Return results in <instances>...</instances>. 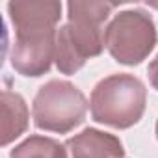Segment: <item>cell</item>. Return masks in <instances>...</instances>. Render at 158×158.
Here are the masks:
<instances>
[{
  "label": "cell",
  "mask_w": 158,
  "mask_h": 158,
  "mask_svg": "<svg viewBox=\"0 0 158 158\" xmlns=\"http://www.w3.org/2000/svg\"><path fill=\"white\" fill-rule=\"evenodd\" d=\"M6 8L15 32L10 47L11 67L15 73L28 78L47 74L54 61L58 35L56 26L61 19V2L15 0Z\"/></svg>",
  "instance_id": "cell-1"
},
{
  "label": "cell",
  "mask_w": 158,
  "mask_h": 158,
  "mask_svg": "<svg viewBox=\"0 0 158 158\" xmlns=\"http://www.w3.org/2000/svg\"><path fill=\"white\" fill-rule=\"evenodd\" d=\"M117 8L114 2H82L67 4V23L58 28L54 63L61 74L78 73L89 58L104 50V23Z\"/></svg>",
  "instance_id": "cell-2"
},
{
  "label": "cell",
  "mask_w": 158,
  "mask_h": 158,
  "mask_svg": "<svg viewBox=\"0 0 158 158\" xmlns=\"http://www.w3.org/2000/svg\"><path fill=\"white\" fill-rule=\"evenodd\" d=\"M145 84L128 73H117L102 78L89 97L91 119L117 130H127L139 123L145 114Z\"/></svg>",
  "instance_id": "cell-3"
},
{
  "label": "cell",
  "mask_w": 158,
  "mask_h": 158,
  "mask_svg": "<svg viewBox=\"0 0 158 158\" xmlns=\"http://www.w3.org/2000/svg\"><path fill=\"white\" fill-rule=\"evenodd\" d=\"M88 114L86 95L69 80H48L32 102L34 125L45 132L67 134L80 127Z\"/></svg>",
  "instance_id": "cell-4"
},
{
  "label": "cell",
  "mask_w": 158,
  "mask_h": 158,
  "mask_svg": "<svg viewBox=\"0 0 158 158\" xmlns=\"http://www.w3.org/2000/svg\"><path fill=\"white\" fill-rule=\"evenodd\" d=\"M158 43L156 24L141 8L119 11L104 30V47L121 65H139Z\"/></svg>",
  "instance_id": "cell-5"
},
{
  "label": "cell",
  "mask_w": 158,
  "mask_h": 158,
  "mask_svg": "<svg viewBox=\"0 0 158 158\" xmlns=\"http://www.w3.org/2000/svg\"><path fill=\"white\" fill-rule=\"evenodd\" d=\"M65 158H125L123 141L110 132L88 127L63 143Z\"/></svg>",
  "instance_id": "cell-6"
},
{
  "label": "cell",
  "mask_w": 158,
  "mask_h": 158,
  "mask_svg": "<svg viewBox=\"0 0 158 158\" xmlns=\"http://www.w3.org/2000/svg\"><path fill=\"white\" fill-rule=\"evenodd\" d=\"M28 104L17 91H2V145H10L28 128Z\"/></svg>",
  "instance_id": "cell-7"
},
{
  "label": "cell",
  "mask_w": 158,
  "mask_h": 158,
  "mask_svg": "<svg viewBox=\"0 0 158 158\" xmlns=\"http://www.w3.org/2000/svg\"><path fill=\"white\" fill-rule=\"evenodd\" d=\"M10 158H65V149L54 138L32 134L11 149Z\"/></svg>",
  "instance_id": "cell-8"
},
{
  "label": "cell",
  "mask_w": 158,
  "mask_h": 158,
  "mask_svg": "<svg viewBox=\"0 0 158 158\" xmlns=\"http://www.w3.org/2000/svg\"><path fill=\"white\" fill-rule=\"evenodd\" d=\"M147 76H149L151 86L158 91V54L151 60V63H149V67H147Z\"/></svg>",
  "instance_id": "cell-9"
},
{
  "label": "cell",
  "mask_w": 158,
  "mask_h": 158,
  "mask_svg": "<svg viewBox=\"0 0 158 158\" xmlns=\"http://www.w3.org/2000/svg\"><path fill=\"white\" fill-rule=\"evenodd\" d=\"M154 132H156V139H158V119H156V127H154Z\"/></svg>",
  "instance_id": "cell-10"
}]
</instances>
